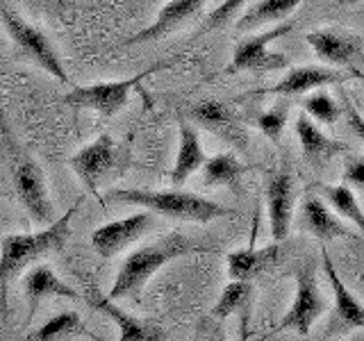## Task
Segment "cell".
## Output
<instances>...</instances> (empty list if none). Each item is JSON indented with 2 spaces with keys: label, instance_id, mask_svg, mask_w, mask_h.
Instances as JSON below:
<instances>
[{
  "label": "cell",
  "instance_id": "15",
  "mask_svg": "<svg viewBox=\"0 0 364 341\" xmlns=\"http://www.w3.org/2000/svg\"><path fill=\"white\" fill-rule=\"evenodd\" d=\"M346 75H341L335 68H326V66H299V68H289L287 75H284L278 85H273L269 89V94L273 96H301L307 91L314 89H323L330 85H339L344 82Z\"/></svg>",
  "mask_w": 364,
  "mask_h": 341
},
{
  "label": "cell",
  "instance_id": "33",
  "mask_svg": "<svg viewBox=\"0 0 364 341\" xmlns=\"http://www.w3.org/2000/svg\"><path fill=\"white\" fill-rule=\"evenodd\" d=\"M348 109V123H350V128H353V132H355L360 139H364V119L358 114V109L353 107V105H348L346 107Z\"/></svg>",
  "mask_w": 364,
  "mask_h": 341
},
{
  "label": "cell",
  "instance_id": "17",
  "mask_svg": "<svg viewBox=\"0 0 364 341\" xmlns=\"http://www.w3.org/2000/svg\"><path fill=\"white\" fill-rule=\"evenodd\" d=\"M294 130H296V134H299L303 157L314 168L326 166L337 153H341L346 148L344 144H339L335 139H330V136H326L321 130H318V125L307 117L305 112L299 114V119H296V123H294Z\"/></svg>",
  "mask_w": 364,
  "mask_h": 341
},
{
  "label": "cell",
  "instance_id": "16",
  "mask_svg": "<svg viewBox=\"0 0 364 341\" xmlns=\"http://www.w3.org/2000/svg\"><path fill=\"white\" fill-rule=\"evenodd\" d=\"M305 39L318 60L330 66H348L360 53V41L337 30H314Z\"/></svg>",
  "mask_w": 364,
  "mask_h": 341
},
{
  "label": "cell",
  "instance_id": "2",
  "mask_svg": "<svg viewBox=\"0 0 364 341\" xmlns=\"http://www.w3.org/2000/svg\"><path fill=\"white\" fill-rule=\"evenodd\" d=\"M80 202L73 205L60 219H55L50 225L41 227L39 232L28 234H7L0 244V287H3V305H7L5 289L23 269H28L32 261H37L46 255L62 250L71 237V219L77 214Z\"/></svg>",
  "mask_w": 364,
  "mask_h": 341
},
{
  "label": "cell",
  "instance_id": "3",
  "mask_svg": "<svg viewBox=\"0 0 364 341\" xmlns=\"http://www.w3.org/2000/svg\"><path fill=\"white\" fill-rule=\"evenodd\" d=\"M109 200H121L136 207L151 210L153 214L166 216L173 221H187V223H210L225 216H237L235 210L225 205L210 200L198 193L171 189V191H148V189H112L107 193Z\"/></svg>",
  "mask_w": 364,
  "mask_h": 341
},
{
  "label": "cell",
  "instance_id": "27",
  "mask_svg": "<svg viewBox=\"0 0 364 341\" xmlns=\"http://www.w3.org/2000/svg\"><path fill=\"white\" fill-rule=\"evenodd\" d=\"M80 332H85L82 318H80L77 312L68 310V312L53 316L50 321H46L41 328L34 330V332L28 337V341H62V339H68Z\"/></svg>",
  "mask_w": 364,
  "mask_h": 341
},
{
  "label": "cell",
  "instance_id": "35",
  "mask_svg": "<svg viewBox=\"0 0 364 341\" xmlns=\"http://www.w3.org/2000/svg\"><path fill=\"white\" fill-rule=\"evenodd\" d=\"M344 3H350V5H355V3H364V0H344Z\"/></svg>",
  "mask_w": 364,
  "mask_h": 341
},
{
  "label": "cell",
  "instance_id": "30",
  "mask_svg": "<svg viewBox=\"0 0 364 341\" xmlns=\"http://www.w3.org/2000/svg\"><path fill=\"white\" fill-rule=\"evenodd\" d=\"M246 3H248V0H223V3H221L219 7H216L208 18L203 21V26H200L198 34H205V32H212V30H219V28L228 26V23H230V18H232Z\"/></svg>",
  "mask_w": 364,
  "mask_h": 341
},
{
  "label": "cell",
  "instance_id": "12",
  "mask_svg": "<svg viewBox=\"0 0 364 341\" xmlns=\"http://www.w3.org/2000/svg\"><path fill=\"white\" fill-rule=\"evenodd\" d=\"M205 3H208V0H168V3L157 11V16L151 26L132 34L130 39H125V45L164 39L166 34L180 30L182 26H187L189 21L200 16Z\"/></svg>",
  "mask_w": 364,
  "mask_h": 341
},
{
  "label": "cell",
  "instance_id": "13",
  "mask_svg": "<svg viewBox=\"0 0 364 341\" xmlns=\"http://www.w3.org/2000/svg\"><path fill=\"white\" fill-rule=\"evenodd\" d=\"M89 305L94 310L107 314L114 323L119 325V341H166L164 328H159L153 321H144V318H136L128 312H123L119 305H114L109 296H102L98 289L89 291Z\"/></svg>",
  "mask_w": 364,
  "mask_h": 341
},
{
  "label": "cell",
  "instance_id": "24",
  "mask_svg": "<svg viewBox=\"0 0 364 341\" xmlns=\"http://www.w3.org/2000/svg\"><path fill=\"white\" fill-rule=\"evenodd\" d=\"M303 0H257L246 9V14L237 21V32H255L269 23H280L294 14Z\"/></svg>",
  "mask_w": 364,
  "mask_h": 341
},
{
  "label": "cell",
  "instance_id": "14",
  "mask_svg": "<svg viewBox=\"0 0 364 341\" xmlns=\"http://www.w3.org/2000/svg\"><path fill=\"white\" fill-rule=\"evenodd\" d=\"M321 261H323V271L330 280V287H333V296H335L333 330H364V305L350 293L344 280L339 278V273L326 248L321 250Z\"/></svg>",
  "mask_w": 364,
  "mask_h": 341
},
{
  "label": "cell",
  "instance_id": "31",
  "mask_svg": "<svg viewBox=\"0 0 364 341\" xmlns=\"http://www.w3.org/2000/svg\"><path fill=\"white\" fill-rule=\"evenodd\" d=\"M191 341H230L221 325V318L216 316H205L196 328V335Z\"/></svg>",
  "mask_w": 364,
  "mask_h": 341
},
{
  "label": "cell",
  "instance_id": "1",
  "mask_svg": "<svg viewBox=\"0 0 364 341\" xmlns=\"http://www.w3.org/2000/svg\"><path fill=\"white\" fill-rule=\"evenodd\" d=\"M208 250L210 246L193 242V239H189L182 232L164 234L162 239H157L153 244L136 248L123 259L117 278L112 282L109 298L119 301V298H125V296H139V291L146 287V282L164 264H168V261H173L178 257L191 255V253H208Z\"/></svg>",
  "mask_w": 364,
  "mask_h": 341
},
{
  "label": "cell",
  "instance_id": "11",
  "mask_svg": "<svg viewBox=\"0 0 364 341\" xmlns=\"http://www.w3.org/2000/svg\"><path fill=\"white\" fill-rule=\"evenodd\" d=\"M267 207H269V225L273 242H282L289 237L294 200H296V182L287 166H278L267 173Z\"/></svg>",
  "mask_w": 364,
  "mask_h": 341
},
{
  "label": "cell",
  "instance_id": "10",
  "mask_svg": "<svg viewBox=\"0 0 364 341\" xmlns=\"http://www.w3.org/2000/svg\"><path fill=\"white\" fill-rule=\"evenodd\" d=\"M155 227V214L151 210H141L136 214L123 216L119 221H112L96 227L91 232V246L102 259H112L125 248L136 244L139 239Z\"/></svg>",
  "mask_w": 364,
  "mask_h": 341
},
{
  "label": "cell",
  "instance_id": "29",
  "mask_svg": "<svg viewBox=\"0 0 364 341\" xmlns=\"http://www.w3.org/2000/svg\"><path fill=\"white\" fill-rule=\"evenodd\" d=\"M284 125H287V109L280 107V105L269 109V112H264V114H259V117H257V128L273 144L280 141V136L284 132Z\"/></svg>",
  "mask_w": 364,
  "mask_h": 341
},
{
  "label": "cell",
  "instance_id": "20",
  "mask_svg": "<svg viewBox=\"0 0 364 341\" xmlns=\"http://www.w3.org/2000/svg\"><path fill=\"white\" fill-rule=\"evenodd\" d=\"M23 289H26L28 303H30V318L34 316L41 298H46V296H60V298H68V301L80 298V293L68 287L66 282H62L55 276V271L46 264H39L30 273H26V278H23Z\"/></svg>",
  "mask_w": 364,
  "mask_h": 341
},
{
  "label": "cell",
  "instance_id": "22",
  "mask_svg": "<svg viewBox=\"0 0 364 341\" xmlns=\"http://www.w3.org/2000/svg\"><path fill=\"white\" fill-rule=\"evenodd\" d=\"M301 227L310 234H314L318 242H330V239H337V237H353V232L346 230V227L339 223L337 216L328 210V205L316 196H307L303 200Z\"/></svg>",
  "mask_w": 364,
  "mask_h": 341
},
{
  "label": "cell",
  "instance_id": "18",
  "mask_svg": "<svg viewBox=\"0 0 364 341\" xmlns=\"http://www.w3.org/2000/svg\"><path fill=\"white\" fill-rule=\"evenodd\" d=\"M205 159H208V155H205L200 146L198 130L185 119H180V144H178L176 164L171 168V185L182 187L196 170L203 168Z\"/></svg>",
  "mask_w": 364,
  "mask_h": 341
},
{
  "label": "cell",
  "instance_id": "23",
  "mask_svg": "<svg viewBox=\"0 0 364 341\" xmlns=\"http://www.w3.org/2000/svg\"><path fill=\"white\" fill-rule=\"evenodd\" d=\"M253 298H255V289L250 280H232L230 284H225L219 301H216L212 316L216 318H228L237 314L239 323L246 325L250 318V307H253Z\"/></svg>",
  "mask_w": 364,
  "mask_h": 341
},
{
  "label": "cell",
  "instance_id": "34",
  "mask_svg": "<svg viewBox=\"0 0 364 341\" xmlns=\"http://www.w3.org/2000/svg\"><path fill=\"white\" fill-rule=\"evenodd\" d=\"M46 3H53L57 7H66V0H46Z\"/></svg>",
  "mask_w": 364,
  "mask_h": 341
},
{
  "label": "cell",
  "instance_id": "9",
  "mask_svg": "<svg viewBox=\"0 0 364 341\" xmlns=\"http://www.w3.org/2000/svg\"><path fill=\"white\" fill-rule=\"evenodd\" d=\"M294 26L291 23H284V26L271 28L267 32H257L246 37L242 43L237 45L232 53V62L225 66V73H267V71H280V68H287L289 60L280 53H273L269 45L276 41L282 34H287Z\"/></svg>",
  "mask_w": 364,
  "mask_h": 341
},
{
  "label": "cell",
  "instance_id": "19",
  "mask_svg": "<svg viewBox=\"0 0 364 341\" xmlns=\"http://www.w3.org/2000/svg\"><path fill=\"white\" fill-rule=\"evenodd\" d=\"M280 255V246L278 242H273L264 248H255L250 244L248 248H239L232 250L228 255V276L232 280H250L257 278L262 271H267L273 261Z\"/></svg>",
  "mask_w": 364,
  "mask_h": 341
},
{
  "label": "cell",
  "instance_id": "25",
  "mask_svg": "<svg viewBox=\"0 0 364 341\" xmlns=\"http://www.w3.org/2000/svg\"><path fill=\"white\" fill-rule=\"evenodd\" d=\"M203 185L205 187H228L232 191H239V182L248 170L246 164L237 159L235 153H219L214 157H208L203 164Z\"/></svg>",
  "mask_w": 364,
  "mask_h": 341
},
{
  "label": "cell",
  "instance_id": "26",
  "mask_svg": "<svg viewBox=\"0 0 364 341\" xmlns=\"http://www.w3.org/2000/svg\"><path fill=\"white\" fill-rule=\"evenodd\" d=\"M318 191L323 193V198L339 216H344L350 223H355L360 230H364V212L355 198L350 187L346 185H316Z\"/></svg>",
  "mask_w": 364,
  "mask_h": 341
},
{
  "label": "cell",
  "instance_id": "7",
  "mask_svg": "<svg viewBox=\"0 0 364 341\" xmlns=\"http://www.w3.org/2000/svg\"><path fill=\"white\" fill-rule=\"evenodd\" d=\"M68 166L80 178L87 191L98 193L105 185H109L112 178L121 173V157L117 151L114 139L102 132L94 141L82 146L80 151L68 159Z\"/></svg>",
  "mask_w": 364,
  "mask_h": 341
},
{
  "label": "cell",
  "instance_id": "5",
  "mask_svg": "<svg viewBox=\"0 0 364 341\" xmlns=\"http://www.w3.org/2000/svg\"><path fill=\"white\" fill-rule=\"evenodd\" d=\"M176 60H166V62H157L146 71L136 73L132 77L125 80H114V82H98V85H87V87H75L73 91H68L64 96V102L73 105L75 109H89L96 112L102 119H112L125 107L130 94L139 87L148 75H153L162 68H168Z\"/></svg>",
  "mask_w": 364,
  "mask_h": 341
},
{
  "label": "cell",
  "instance_id": "4",
  "mask_svg": "<svg viewBox=\"0 0 364 341\" xmlns=\"http://www.w3.org/2000/svg\"><path fill=\"white\" fill-rule=\"evenodd\" d=\"M3 136L7 146V159L11 170V182H14L16 196L28 210L30 219L37 225H50L55 221V210L48 196V185H46V175L39 166V162L30 153L11 139L9 130L3 125Z\"/></svg>",
  "mask_w": 364,
  "mask_h": 341
},
{
  "label": "cell",
  "instance_id": "8",
  "mask_svg": "<svg viewBox=\"0 0 364 341\" xmlns=\"http://www.w3.org/2000/svg\"><path fill=\"white\" fill-rule=\"evenodd\" d=\"M0 21H3L11 41H14L34 64L41 66L43 71L50 73L55 80H60L62 85H68V75L60 62V55H57L50 39L46 37L39 28L30 26L26 18L18 16L16 11H11L5 5H0Z\"/></svg>",
  "mask_w": 364,
  "mask_h": 341
},
{
  "label": "cell",
  "instance_id": "6",
  "mask_svg": "<svg viewBox=\"0 0 364 341\" xmlns=\"http://www.w3.org/2000/svg\"><path fill=\"white\" fill-rule=\"evenodd\" d=\"M330 310L326 296L318 287V271L314 261H305V264L296 271V296L294 303L280 318L276 332H284V330H294L296 335L307 337L316 318H321Z\"/></svg>",
  "mask_w": 364,
  "mask_h": 341
},
{
  "label": "cell",
  "instance_id": "21",
  "mask_svg": "<svg viewBox=\"0 0 364 341\" xmlns=\"http://www.w3.org/2000/svg\"><path fill=\"white\" fill-rule=\"evenodd\" d=\"M191 121L198 123L200 128L214 132L216 136H221L223 141H230V144L244 141L242 130L237 128L232 112L219 100H200V102H196V105L191 107Z\"/></svg>",
  "mask_w": 364,
  "mask_h": 341
},
{
  "label": "cell",
  "instance_id": "28",
  "mask_svg": "<svg viewBox=\"0 0 364 341\" xmlns=\"http://www.w3.org/2000/svg\"><path fill=\"white\" fill-rule=\"evenodd\" d=\"M303 109L314 123H323V125H335L341 117V107L333 100V96L323 94V91L307 96L303 100Z\"/></svg>",
  "mask_w": 364,
  "mask_h": 341
},
{
  "label": "cell",
  "instance_id": "32",
  "mask_svg": "<svg viewBox=\"0 0 364 341\" xmlns=\"http://www.w3.org/2000/svg\"><path fill=\"white\" fill-rule=\"evenodd\" d=\"M341 185L350 189H364V157H353L341 170Z\"/></svg>",
  "mask_w": 364,
  "mask_h": 341
}]
</instances>
